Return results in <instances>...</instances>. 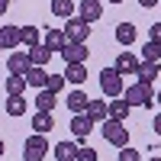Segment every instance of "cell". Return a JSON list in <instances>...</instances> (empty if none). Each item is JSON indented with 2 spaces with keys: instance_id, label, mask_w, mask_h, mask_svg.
<instances>
[{
  "instance_id": "obj_7",
  "label": "cell",
  "mask_w": 161,
  "mask_h": 161,
  "mask_svg": "<svg viewBox=\"0 0 161 161\" xmlns=\"http://www.w3.org/2000/svg\"><path fill=\"white\" fill-rule=\"evenodd\" d=\"M139 64H142V58L136 55V52H119V58H116V64H113V68L123 74V77H126V74H132V77H136Z\"/></svg>"
},
{
  "instance_id": "obj_20",
  "label": "cell",
  "mask_w": 161,
  "mask_h": 161,
  "mask_svg": "<svg viewBox=\"0 0 161 161\" xmlns=\"http://www.w3.org/2000/svg\"><path fill=\"white\" fill-rule=\"evenodd\" d=\"M52 55H55V52H52L48 45H36V48H29V61L39 64V68H45V64L52 61Z\"/></svg>"
},
{
  "instance_id": "obj_18",
  "label": "cell",
  "mask_w": 161,
  "mask_h": 161,
  "mask_svg": "<svg viewBox=\"0 0 161 161\" xmlns=\"http://www.w3.org/2000/svg\"><path fill=\"white\" fill-rule=\"evenodd\" d=\"M55 97H58V93H52L48 87H42L36 93V110L39 113H52V110H55Z\"/></svg>"
},
{
  "instance_id": "obj_14",
  "label": "cell",
  "mask_w": 161,
  "mask_h": 161,
  "mask_svg": "<svg viewBox=\"0 0 161 161\" xmlns=\"http://www.w3.org/2000/svg\"><path fill=\"white\" fill-rule=\"evenodd\" d=\"M129 113H132V106H129V100H126V97H113V100H110V119H119V123H126Z\"/></svg>"
},
{
  "instance_id": "obj_35",
  "label": "cell",
  "mask_w": 161,
  "mask_h": 161,
  "mask_svg": "<svg viewBox=\"0 0 161 161\" xmlns=\"http://www.w3.org/2000/svg\"><path fill=\"white\" fill-rule=\"evenodd\" d=\"M7 7H10V0H0V16L7 13Z\"/></svg>"
},
{
  "instance_id": "obj_4",
  "label": "cell",
  "mask_w": 161,
  "mask_h": 161,
  "mask_svg": "<svg viewBox=\"0 0 161 161\" xmlns=\"http://www.w3.org/2000/svg\"><path fill=\"white\" fill-rule=\"evenodd\" d=\"M45 155H48V142H45L42 132H36V136L26 139V145H23V161H42Z\"/></svg>"
},
{
  "instance_id": "obj_19",
  "label": "cell",
  "mask_w": 161,
  "mask_h": 161,
  "mask_svg": "<svg viewBox=\"0 0 161 161\" xmlns=\"http://www.w3.org/2000/svg\"><path fill=\"white\" fill-rule=\"evenodd\" d=\"M64 77H68V84L80 87L87 80V64H68V68H64Z\"/></svg>"
},
{
  "instance_id": "obj_38",
  "label": "cell",
  "mask_w": 161,
  "mask_h": 161,
  "mask_svg": "<svg viewBox=\"0 0 161 161\" xmlns=\"http://www.w3.org/2000/svg\"><path fill=\"white\" fill-rule=\"evenodd\" d=\"M110 3H123V0H110Z\"/></svg>"
},
{
  "instance_id": "obj_26",
  "label": "cell",
  "mask_w": 161,
  "mask_h": 161,
  "mask_svg": "<svg viewBox=\"0 0 161 161\" xmlns=\"http://www.w3.org/2000/svg\"><path fill=\"white\" fill-rule=\"evenodd\" d=\"M52 13L61 19H71L74 16V0H52Z\"/></svg>"
},
{
  "instance_id": "obj_15",
  "label": "cell",
  "mask_w": 161,
  "mask_h": 161,
  "mask_svg": "<svg viewBox=\"0 0 161 161\" xmlns=\"http://www.w3.org/2000/svg\"><path fill=\"white\" fill-rule=\"evenodd\" d=\"M19 45H26V48L42 45V32H39V26H19Z\"/></svg>"
},
{
  "instance_id": "obj_9",
  "label": "cell",
  "mask_w": 161,
  "mask_h": 161,
  "mask_svg": "<svg viewBox=\"0 0 161 161\" xmlns=\"http://www.w3.org/2000/svg\"><path fill=\"white\" fill-rule=\"evenodd\" d=\"M90 132H93V119L87 113H74V119H71V136L74 139H87Z\"/></svg>"
},
{
  "instance_id": "obj_23",
  "label": "cell",
  "mask_w": 161,
  "mask_h": 161,
  "mask_svg": "<svg viewBox=\"0 0 161 161\" xmlns=\"http://www.w3.org/2000/svg\"><path fill=\"white\" fill-rule=\"evenodd\" d=\"M26 87H29L26 74H10L7 77V97H13V93H26Z\"/></svg>"
},
{
  "instance_id": "obj_33",
  "label": "cell",
  "mask_w": 161,
  "mask_h": 161,
  "mask_svg": "<svg viewBox=\"0 0 161 161\" xmlns=\"http://www.w3.org/2000/svg\"><path fill=\"white\" fill-rule=\"evenodd\" d=\"M139 3H142V7H145V10H152V7H155V3H158V0H139Z\"/></svg>"
},
{
  "instance_id": "obj_5",
  "label": "cell",
  "mask_w": 161,
  "mask_h": 161,
  "mask_svg": "<svg viewBox=\"0 0 161 161\" xmlns=\"http://www.w3.org/2000/svg\"><path fill=\"white\" fill-rule=\"evenodd\" d=\"M58 55L68 61V64H87V55H90V52H87V42H68Z\"/></svg>"
},
{
  "instance_id": "obj_32",
  "label": "cell",
  "mask_w": 161,
  "mask_h": 161,
  "mask_svg": "<svg viewBox=\"0 0 161 161\" xmlns=\"http://www.w3.org/2000/svg\"><path fill=\"white\" fill-rule=\"evenodd\" d=\"M152 42H161V23H152Z\"/></svg>"
},
{
  "instance_id": "obj_12",
  "label": "cell",
  "mask_w": 161,
  "mask_h": 161,
  "mask_svg": "<svg viewBox=\"0 0 161 161\" xmlns=\"http://www.w3.org/2000/svg\"><path fill=\"white\" fill-rule=\"evenodd\" d=\"M19 45V26H0V52H10Z\"/></svg>"
},
{
  "instance_id": "obj_6",
  "label": "cell",
  "mask_w": 161,
  "mask_h": 161,
  "mask_svg": "<svg viewBox=\"0 0 161 161\" xmlns=\"http://www.w3.org/2000/svg\"><path fill=\"white\" fill-rule=\"evenodd\" d=\"M64 32H68V42H87V36H90V23L80 19V16H71L68 26H64Z\"/></svg>"
},
{
  "instance_id": "obj_16",
  "label": "cell",
  "mask_w": 161,
  "mask_h": 161,
  "mask_svg": "<svg viewBox=\"0 0 161 161\" xmlns=\"http://www.w3.org/2000/svg\"><path fill=\"white\" fill-rule=\"evenodd\" d=\"M87 116L93 119V123L110 119V103H106V100H90V103H87Z\"/></svg>"
},
{
  "instance_id": "obj_10",
  "label": "cell",
  "mask_w": 161,
  "mask_h": 161,
  "mask_svg": "<svg viewBox=\"0 0 161 161\" xmlns=\"http://www.w3.org/2000/svg\"><path fill=\"white\" fill-rule=\"evenodd\" d=\"M77 16H80V19H87V23H97V19L103 16V3H100V0H80Z\"/></svg>"
},
{
  "instance_id": "obj_25",
  "label": "cell",
  "mask_w": 161,
  "mask_h": 161,
  "mask_svg": "<svg viewBox=\"0 0 161 161\" xmlns=\"http://www.w3.org/2000/svg\"><path fill=\"white\" fill-rule=\"evenodd\" d=\"M7 113L10 116H26V100H23V93H13V97H7Z\"/></svg>"
},
{
  "instance_id": "obj_24",
  "label": "cell",
  "mask_w": 161,
  "mask_h": 161,
  "mask_svg": "<svg viewBox=\"0 0 161 161\" xmlns=\"http://www.w3.org/2000/svg\"><path fill=\"white\" fill-rule=\"evenodd\" d=\"M32 129L42 132V136H45V132H52V129H55V119H52V113H36V116H32Z\"/></svg>"
},
{
  "instance_id": "obj_11",
  "label": "cell",
  "mask_w": 161,
  "mask_h": 161,
  "mask_svg": "<svg viewBox=\"0 0 161 161\" xmlns=\"http://www.w3.org/2000/svg\"><path fill=\"white\" fill-rule=\"evenodd\" d=\"M42 45H48L52 52H61L64 45H68V32H64V29H58V26H55V29H48V32L42 36Z\"/></svg>"
},
{
  "instance_id": "obj_8",
  "label": "cell",
  "mask_w": 161,
  "mask_h": 161,
  "mask_svg": "<svg viewBox=\"0 0 161 161\" xmlns=\"http://www.w3.org/2000/svg\"><path fill=\"white\" fill-rule=\"evenodd\" d=\"M7 68H10V74H26L32 68L29 52H10V55H7Z\"/></svg>"
},
{
  "instance_id": "obj_39",
  "label": "cell",
  "mask_w": 161,
  "mask_h": 161,
  "mask_svg": "<svg viewBox=\"0 0 161 161\" xmlns=\"http://www.w3.org/2000/svg\"><path fill=\"white\" fill-rule=\"evenodd\" d=\"M0 155H3V142H0Z\"/></svg>"
},
{
  "instance_id": "obj_36",
  "label": "cell",
  "mask_w": 161,
  "mask_h": 161,
  "mask_svg": "<svg viewBox=\"0 0 161 161\" xmlns=\"http://www.w3.org/2000/svg\"><path fill=\"white\" fill-rule=\"evenodd\" d=\"M148 161H161V155H155V158H148Z\"/></svg>"
},
{
  "instance_id": "obj_31",
  "label": "cell",
  "mask_w": 161,
  "mask_h": 161,
  "mask_svg": "<svg viewBox=\"0 0 161 161\" xmlns=\"http://www.w3.org/2000/svg\"><path fill=\"white\" fill-rule=\"evenodd\" d=\"M97 158H100V155L93 152V148H87V145H84V148H77V158H74V161H97Z\"/></svg>"
},
{
  "instance_id": "obj_37",
  "label": "cell",
  "mask_w": 161,
  "mask_h": 161,
  "mask_svg": "<svg viewBox=\"0 0 161 161\" xmlns=\"http://www.w3.org/2000/svg\"><path fill=\"white\" fill-rule=\"evenodd\" d=\"M155 100H158V103H161V90H158V97H155Z\"/></svg>"
},
{
  "instance_id": "obj_29",
  "label": "cell",
  "mask_w": 161,
  "mask_h": 161,
  "mask_svg": "<svg viewBox=\"0 0 161 161\" xmlns=\"http://www.w3.org/2000/svg\"><path fill=\"white\" fill-rule=\"evenodd\" d=\"M64 84H68V77H64V74H48V84H45V87H48L52 93H61Z\"/></svg>"
},
{
  "instance_id": "obj_1",
  "label": "cell",
  "mask_w": 161,
  "mask_h": 161,
  "mask_svg": "<svg viewBox=\"0 0 161 161\" xmlns=\"http://www.w3.org/2000/svg\"><path fill=\"white\" fill-rule=\"evenodd\" d=\"M123 97L129 100V106H155V90H152V84H142V80L126 87Z\"/></svg>"
},
{
  "instance_id": "obj_2",
  "label": "cell",
  "mask_w": 161,
  "mask_h": 161,
  "mask_svg": "<svg viewBox=\"0 0 161 161\" xmlns=\"http://www.w3.org/2000/svg\"><path fill=\"white\" fill-rule=\"evenodd\" d=\"M100 90H103V97H123V74H119L116 68H103L100 71Z\"/></svg>"
},
{
  "instance_id": "obj_22",
  "label": "cell",
  "mask_w": 161,
  "mask_h": 161,
  "mask_svg": "<svg viewBox=\"0 0 161 161\" xmlns=\"http://www.w3.org/2000/svg\"><path fill=\"white\" fill-rule=\"evenodd\" d=\"M26 80H29V87H39V90H42V87L48 84V74H45V68H39V64H32V68L26 71Z\"/></svg>"
},
{
  "instance_id": "obj_21",
  "label": "cell",
  "mask_w": 161,
  "mask_h": 161,
  "mask_svg": "<svg viewBox=\"0 0 161 161\" xmlns=\"http://www.w3.org/2000/svg\"><path fill=\"white\" fill-rule=\"evenodd\" d=\"M136 26H132V23H119L116 26V42L119 45H132V42H136Z\"/></svg>"
},
{
  "instance_id": "obj_30",
  "label": "cell",
  "mask_w": 161,
  "mask_h": 161,
  "mask_svg": "<svg viewBox=\"0 0 161 161\" xmlns=\"http://www.w3.org/2000/svg\"><path fill=\"white\" fill-rule=\"evenodd\" d=\"M119 161H142V155H139L136 148H129V145H126V148H119Z\"/></svg>"
},
{
  "instance_id": "obj_34",
  "label": "cell",
  "mask_w": 161,
  "mask_h": 161,
  "mask_svg": "<svg viewBox=\"0 0 161 161\" xmlns=\"http://www.w3.org/2000/svg\"><path fill=\"white\" fill-rule=\"evenodd\" d=\"M155 132H158V136H161V113L155 116Z\"/></svg>"
},
{
  "instance_id": "obj_28",
  "label": "cell",
  "mask_w": 161,
  "mask_h": 161,
  "mask_svg": "<svg viewBox=\"0 0 161 161\" xmlns=\"http://www.w3.org/2000/svg\"><path fill=\"white\" fill-rule=\"evenodd\" d=\"M139 58L142 61H161V42H152V39H148V42L142 45V55Z\"/></svg>"
},
{
  "instance_id": "obj_27",
  "label": "cell",
  "mask_w": 161,
  "mask_h": 161,
  "mask_svg": "<svg viewBox=\"0 0 161 161\" xmlns=\"http://www.w3.org/2000/svg\"><path fill=\"white\" fill-rule=\"evenodd\" d=\"M55 158L58 161H74L77 158V145L74 142H58L55 145Z\"/></svg>"
},
{
  "instance_id": "obj_13",
  "label": "cell",
  "mask_w": 161,
  "mask_h": 161,
  "mask_svg": "<svg viewBox=\"0 0 161 161\" xmlns=\"http://www.w3.org/2000/svg\"><path fill=\"white\" fill-rule=\"evenodd\" d=\"M158 74H161V61H142L139 71H136V77L142 80V84H155Z\"/></svg>"
},
{
  "instance_id": "obj_3",
  "label": "cell",
  "mask_w": 161,
  "mask_h": 161,
  "mask_svg": "<svg viewBox=\"0 0 161 161\" xmlns=\"http://www.w3.org/2000/svg\"><path fill=\"white\" fill-rule=\"evenodd\" d=\"M103 139L110 145H116V148H126L129 145V129L119 119H103Z\"/></svg>"
},
{
  "instance_id": "obj_17",
  "label": "cell",
  "mask_w": 161,
  "mask_h": 161,
  "mask_svg": "<svg viewBox=\"0 0 161 161\" xmlns=\"http://www.w3.org/2000/svg\"><path fill=\"white\" fill-rule=\"evenodd\" d=\"M87 103H90V97H87L80 87L68 93V110H71V113H87Z\"/></svg>"
}]
</instances>
